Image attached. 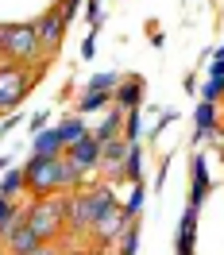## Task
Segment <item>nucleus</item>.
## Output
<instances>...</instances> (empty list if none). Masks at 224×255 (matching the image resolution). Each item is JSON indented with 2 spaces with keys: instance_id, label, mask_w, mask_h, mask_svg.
<instances>
[{
  "instance_id": "obj_6",
  "label": "nucleus",
  "mask_w": 224,
  "mask_h": 255,
  "mask_svg": "<svg viewBox=\"0 0 224 255\" xmlns=\"http://www.w3.org/2000/svg\"><path fill=\"white\" fill-rule=\"evenodd\" d=\"M66 23H70V19H66L58 8H50V12L39 16L35 27H39V43H43V50H47V58L58 54V47H62V39H66Z\"/></svg>"
},
{
  "instance_id": "obj_4",
  "label": "nucleus",
  "mask_w": 224,
  "mask_h": 255,
  "mask_svg": "<svg viewBox=\"0 0 224 255\" xmlns=\"http://www.w3.org/2000/svg\"><path fill=\"white\" fill-rule=\"evenodd\" d=\"M50 62V58H47ZM47 62L19 66V62H0V112H12L23 105V97L31 93V85L47 74Z\"/></svg>"
},
{
  "instance_id": "obj_5",
  "label": "nucleus",
  "mask_w": 224,
  "mask_h": 255,
  "mask_svg": "<svg viewBox=\"0 0 224 255\" xmlns=\"http://www.w3.org/2000/svg\"><path fill=\"white\" fill-rule=\"evenodd\" d=\"M131 221H135V217H131L124 205H112L109 213H105V217L93 224L89 240H93L97 248H112V244H116V240H120V236H124V232L131 228Z\"/></svg>"
},
{
  "instance_id": "obj_15",
  "label": "nucleus",
  "mask_w": 224,
  "mask_h": 255,
  "mask_svg": "<svg viewBox=\"0 0 224 255\" xmlns=\"http://www.w3.org/2000/svg\"><path fill=\"white\" fill-rule=\"evenodd\" d=\"M66 143L62 135H58V128H43V131H35V155H62Z\"/></svg>"
},
{
  "instance_id": "obj_26",
  "label": "nucleus",
  "mask_w": 224,
  "mask_h": 255,
  "mask_svg": "<svg viewBox=\"0 0 224 255\" xmlns=\"http://www.w3.org/2000/svg\"><path fill=\"white\" fill-rule=\"evenodd\" d=\"M16 201H8V197H0V221H8V217H12V213H16Z\"/></svg>"
},
{
  "instance_id": "obj_29",
  "label": "nucleus",
  "mask_w": 224,
  "mask_h": 255,
  "mask_svg": "<svg viewBox=\"0 0 224 255\" xmlns=\"http://www.w3.org/2000/svg\"><path fill=\"white\" fill-rule=\"evenodd\" d=\"M0 255H4V252H0Z\"/></svg>"
},
{
  "instance_id": "obj_18",
  "label": "nucleus",
  "mask_w": 224,
  "mask_h": 255,
  "mask_svg": "<svg viewBox=\"0 0 224 255\" xmlns=\"http://www.w3.org/2000/svg\"><path fill=\"white\" fill-rule=\"evenodd\" d=\"M23 190H27V178H23V166H19V170H8V174L0 178V197L16 201V197H19Z\"/></svg>"
},
{
  "instance_id": "obj_17",
  "label": "nucleus",
  "mask_w": 224,
  "mask_h": 255,
  "mask_svg": "<svg viewBox=\"0 0 224 255\" xmlns=\"http://www.w3.org/2000/svg\"><path fill=\"white\" fill-rule=\"evenodd\" d=\"M112 105V93H105V89H85V93L78 97V112H97V109H109Z\"/></svg>"
},
{
  "instance_id": "obj_27",
  "label": "nucleus",
  "mask_w": 224,
  "mask_h": 255,
  "mask_svg": "<svg viewBox=\"0 0 224 255\" xmlns=\"http://www.w3.org/2000/svg\"><path fill=\"white\" fill-rule=\"evenodd\" d=\"M27 255H62V252H58L54 244H39V248H35V252H27Z\"/></svg>"
},
{
  "instance_id": "obj_10",
  "label": "nucleus",
  "mask_w": 224,
  "mask_h": 255,
  "mask_svg": "<svg viewBox=\"0 0 224 255\" xmlns=\"http://www.w3.org/2000/svg\"><path fill=\"white\" fill-rule=\"evenodd\" d=\"M124 116H128V112L112 105V109L105 112L101 128H93V139H97V143H109V139H120V135H124Z\"/></svg>"
},
{
  "instance_id": "obj_2",
  "label": "nucleus",
  "mask_w": 224,
  "mask_h": 255,
  "mask_svg": "<svg viewBox=\"0 0 224 255\" xmlns=\"http://www.w3.org/2000/svg\"><path fill=\"white\" fill-rule=\"evenodd\" d=\"M116 205V193L112 186H85V190L70 193V213H66V232L70 236H89L93 232V224Z\"/></svg>"
},
{
  "instance_id": "obj_13",
  "label": "nucleus",
  "mask_w": 224,
  "mask_h": 255,
  "mask_svg": "<svg viewBox=\"0 0 224 255\" xmlns=\"http://www.w3.org/2000/svg\"><path fill=\"white\" fill-rule=\"evenodd\" d=\"M193 236H197V205L186 209V217L178 224V255H193Z\"/></svg>"
},
{
  "instance_id": "obj_1",
  "label": "nucleus",
  "mask_w": 224,
  "mask_h": 255,
  "mask_svg": "<svg viewBox=\"0 0 224 255\" xmlns=\"http://www.w3.org/2000/svg\"><path fill=\"white\" fill-rule=\"evenodd\" d=\"M23 178H27V193H31V197L85 190V174H81L66 155H31L27 166H23Z\"/></svg>"
},
{
  "instance_id": "obj_24",
  "label": "nucleus",
  "mask_w": 224,
  "mask_h": 255,
  "mask_svg": "<svg viewBox=\"0 0 224 255\" xmlns=\"http://www.w3.org/2000/svg\"><path fill=\"white\" fill-rule=\"evenodd\" d=\"M131 213V217H139V209H143V186H139V182H135V186H131V197H128V205H124Z\"/></svg>"
},
{
  "instance_id": "obj_22",
  "label": "nucleus",
  "mask_w": 224,
  "mask_h": 255,
  "mask_svg": "<svg viewBox=\"0 0 224 255\" xmlns=\"http://www.w3.org/2000/svg\"><path fill=\"white\" fill-rule=\"evenodd\" d=\"M205 101H213V105H221V101H224V78H209V85H205Z\"/></svg>"
},
{
  "instance_id": "obj_16",
  "label": "nucleus",
  "mask_w": 224,
  "mask_h": 255,
  "mask_svg": "<svg viewBox=\"0 0 224 255\" xmlns=\"http://www.w3.org/2000/svg\"><path fill=\"white\" fill-rule=\"evenodd\" d=\"M58 135H62V143H66V147L89 135V128H85V120H81V112H78V116H62V124H58Z\"/></svg>"
},
{
  "instance_id": "obj_23",
  "label": "nucleus",
  "mask_w": 224,
  "mask_h": 255,
  "mask_svg": "<svg viewBox=\"0 0 224 255\" xmlns=\"http://www.w3.org/2000/svg\"><path fill=\"white\" fill-rule=\"evenodd\" d=\"M89 85H93V89H105V93H112V89L120 85V74H97Z\"/></svg>"
},
{
  "instance_id": "obj_3",
  "label": "nucleus",
  "mask_w": 224,
  "mask_h": 255,
  "mask_svg": "<svg viewBox=\"0 0 224 255\" xmlns=\"http://www.w3.org/2000/svg\"><path fill=\"white\" fill-rule=\"evenodd\" d=\"M0 62H19V66L47 62V50L39 43V27L35 23H0Z\"/></svg>"
},
{
  "instance_id": "obj_14",
  "label": "nucleus",
  "mask_w": 224,
  "mask_h": 255,
  "mask_svg": "<svg viewBox=\"0 0 224 255\" xmlns=\"http://www.w3.org/2000/svg\"><path fill=\"white\" fill-rule=\"evenodd\" d=\"M193 124H197V139H205L213 128H221V112L213 101H201L197 109H193Z\"/></svg>"
},
{
  "instance_id": "obj_20",
  "label": "nucleus",
  "mask_w": 224,
  "mask_h": 255,
  "mask_svg": "<svg viewBox=\"0 0 224 255\" xmlns=\"http://www.w3.org/2000/svg\"><path fill=\"white\" fill-rule=\"evenodd\" d=\"M116 244H120V252H116V255H135V248H139V224L131 221V228L116 240Z\"/></svg>"
},
{
  "instance_id": "obj_8",
  "label": "nucleus",
  "mask_w": 224,
  "mask_h": 255,
  "mask_svg": "<svg viewBox=\"0 0 224 255\" xmlns=\"http://www.w3.org/2000/svg\"><path fill=\"white\" fill-rule=\"evenodd\" d=\"M128 151H131V143L124 135L101 143V170L109 174V182H124V159H128Z\"/></svg>"
},
{
  "instance_id": "obj_28",
  "label": "nucleus",
  "mask_w": 224,
  "mask_h": 255,
  "mask_svg": "<svg viewBox=\"0 0 224 255\" xmlns=\"http://www.w3.org/2000/svg\"><path fill=\"white\" fill-rule=\"evenodd\" d=\"M31 128H35V131H43V128H47V112H35V116H31Z\"/></svg>"
},
{
  "instance_id": "obj_21",
  "label": "nucleus",
  "mask_w": 224,
  "mask_h": 255,
  "mask_svg": "<svg viewBox=\"0 0 224 255\" xmlns=\"http://www.w3.org/2000/svg\"><path fill=\"white\" fill-rule=\"evenodd\" d=\"M124 139H128V143L139 139V109H131L128 116H124Z\"/></svg>"
},
{
  "instance_id": "obj_11",
  "label": "nucleus",
  "mask_w": 224,
  "mask_h": 255,
  "mask_svg": "<svg viewBox=\"0 0 224 255\" xmlns=\"http://www.w3.org/2000/svg\"><path fill=\"white\" fill-rule=\"evenodd\" d=\"M190 178H193L190 205H201V197L209 193V166H205V155H193V159H190Z\"/></svg>"
},
{
  "instance_id": "obj_19",
  "label": "nucleus",
  "mask_w": 224,
  "mask_h": 255,
  "mask_svg": "<svg viewBox=\"0 0 224 255\" xmlns=\"http://www.w3.org/2000/svg\"><path fill=\"white\" fill-rule=\"evenodd\" d=\"M139 170H143V151H139V143H131L128 159H124V182H139Z\"/></svg>"
},
{
  "instance_id": "obj_25",
  "label": "nucleus",
  "mask_w": 224,
  "mask_h": 255,
  "mask_svg": "<svg viewBox=\"0 0 224 255\" xmlns=\"http://www.w3.org/2000/svg\"><path fill=\"white\" fill-rule=\"evenodd\" d=\"M78 4H81V0H58V12H62L66 19H74V16H78Z\"/></svg>"
},
{
  "instance_id": "obj_12",
  "label": "nucleus",
  "mask_w": 224,
  "mask_h": 255,
  "mask_svg": "<svg viewBox=\"0 0 224 255\" xmlns=\"http://www.w3.org/2000/svg\"><path fill=\"white\" fill-rule=\"evenodd\" d=\"M39 244H43V240H39V236L31 232V228H27V221H23V224L16 228V232H12V236L4 240V248H8V255H27V252H35Z\"/></svg>"
},
{
  "instance_id": "obj_9",
  "label": "nucleus",
  "mask_w": 224,
  "mask_h": 255,
  "mask_svg": "<svg viewBox=\"0 0 224 255\" xmlns=\"http://www.w3.org/2000/svg\"><path fill=\"white\" fill-rule=\"evenodd\" d=\"M139 101H143V78H120V85L112 89V105L116 109H139Z\"/></svg>"
},
{
  "instance_id": "obj_7",
  "label": "nucleus",
  "mask_w": 224,
  "mask_h": 255,
  "mask_svg": "<svg viewBox=\"0 0 224 255\" xmlns=\"http://www.w3.org/2000/svg\"><path fill=\"white\" fill-rule=\"evenodd\" d=\"M62 155H66L70 162H74V166H78V170H81L85 178L93 174V170H101V143L93 139V131H89L85 139H78V143H70V147L62 151Z\"/></svg>"
}]
</instances>
